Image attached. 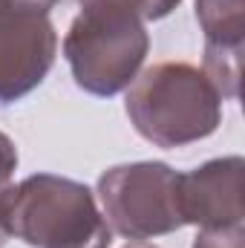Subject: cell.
<instances>
[{
  "label": "cell",
  "instance_id": "2",
  "mask_svg": "<svg viewBox=\"0 0 245 248\" xmlns=\"http://www.w3.org/2000/svg\"><path fill=\"white\" fill-rule=\"evenodd\" d=\"M9 237L29 248H110L113 231L84 182L35 173L9 185L0 202Z\"/></svg>",
  "mask_w": 245,
  "mask_h": 248
},
{
  "label": "cell",
  "instance_id": "10",
  "mask_svg": "<svg viewBox=\"0 0 245 248\" xmlns=\"http://www.w3.org/2000/svg\"><path fill=\"white\" fill-rule=\"evenodd\" d=\"M15 170H17V147L6 133H0V190L12 185Z\"/></svg>",
  "mask_w": 245,
  "mask_h": 248
},
{
  "label": "cell",
  "instance_id": "3",
  "mask_svg": "<svg viewBox=\"0 0 245 248\" xmlns=\"http://www.w3.org/2000/svg\"><path fill=\"white\" fill-rule=\"evenodd\" d=\"M78 6L63 38V58L84 93L113 98L141 72L150 35L122 0H78Z\"/></svg>",
  "mask_w": 245,
  "mask_h": 248
},
{
  "label": "cell",
  "instance_id": "4",
  "mask_svg": "<svg viewBox=\"0 0 245 248\" xmlns=\"http://www.w3.org/2000/svg\"><path fill=\"white\" fill-rule=\"evenodd\" d=\"M179 173L165 162H127L98 179L101 214L113 234L141 243L184 228L176 196Z\"/></svg>",
  "mask_w": 245,
  "mask_h": 248
},
{
  "label": "cell",
  "instance_id": "12",
  "mask_svg": "<svg viewBox=\"0 0 245 248\" xmlns=\"http://www.w3.org/2000/svg\"><path fill=\"white\" fill-rule=\"evenodd\" d=\"M3 193H6V190H0V202H3ZM6 240H9V234H6V228H3V219H0V248L6 246Z\"/></svg>",
  "mask_w": 245,
  "mask_h": 248
},
{
  "label": "cell",
  "instance_id": "11",
  "mask_svg": "<svg viewBox=\"0 0 245 248\" xmlns=\"http://www.w3.org/2000/svg\"><path fill=\"white\" fill-rule=\"evenodd\" d=\"M58 0H0V15L9 12V9H35V12H52Z\"/></svg>",
  "mask_w": 245,
  "mask_h": 248
},
{
  "label": "cell",
  "instance_id": "13",
  "mask_svg": "<svg viewBox=\"0 0 245 248\" xmlns=\"http://www.w3.org/2000/svg\"><path fill=\"white\" fill-rule=\"evenodd\" d=\"M124 248H156V246H150V243H144V240H141V243H127Z\"/></svg>",
  "mask_w": 245,
  "mask_h": 248
},
{
  "label": "cell",
  "instance_id": "6",
  "mask_svg": "<svg viewBox=\"0 0 245 248\" xmlns=\"http://www.w3.org/2000/svg\"><path fill=\"white\" fill-rule=\"evenodd\" d=\"M243 156H222L187 173H179L176 196L184 225L196 228L243 225Z\"/></svg>",
  "mask_w": 245,
  "mask_h": 248
},
{
  "label": "cell",
  "instance_id": "5",
  "mask_svg": "<svg viewBox=\"0 0 245 248\" xmlns=\"http://www.w3.org/2000/svg\"><path fill=\"white\" fill-rule=\"evenodd\" d=\"M58 58V32L46 12L9 9L0 15V107L44 84Z\"/></svg>",
  "mask_w": 245,
  "mask_h": 248
},
{
  "label": "cell",
  "instance_id": "9",
  "mask_svg": "<svg viewBox=\"0 0 245 248\" xmlns=\"http://www.w3.org/2000/svg\"><path fill=\"white\" fill-rule=\"evenodd\" d=\"M124 6L136 15V17H141V20H162V17H168L182 0H122Z\"/></svg>",
  "mask_w": 245,
  "mask_h": 248
},
{
  "label": "cell",
  "instance_id": "1",
  "mask_svg": "<svg viewBox=\"0 0 245 248\" xmlns=\"http://www.w3.org/2000/svg\"><path fill=\"white\" fill-rule=\"evenodd\" d=\"M124 110L141 139L165 150L202 141L222 124L216 87L187 61H159L138 72L127 87Z\"/></svg>",
  "mask_w": 245,
  "mask_h": 248
},
{
  "label": "cell",
  "instance_id": "8",
  "mask_svg": "<svg viewBox=\"0 0 245 248\" xmlns=\"http://www.w3.org/2000/svg\"><path fill=\"white\" fill-rule=\"evenodd\" d=\"M193 248H245L243 225H225V228H199Z\"/></svg>",
  "mask_w": 245,
  "mask_h": 248
},
{
  "label": "cell",
  "instance_id": "7",
  "mask_svg": "<svg viewBox=\"0 0 245 248\" xmlns=\"http://www.w3.org/2000/svg\"><path fill=\"white\" fill-rule=\"evenodd\" d=\"M196 20L205 35L202 72L211 78L222 101H237L245 52V3L196 0Z\"/></svg>",
  "mask_w": 245,
  "mask_h": 248
}]
</instances>
